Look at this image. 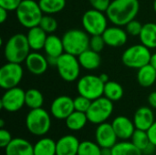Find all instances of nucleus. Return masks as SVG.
<instances>
[{
  "instance_id": "nucleus-8",
  "label": "nucleus",
  "mask_w": 156,
  "mask_h": 155,
  "mask_svg": "<svg viewBox=\"0 0 156 155\" xmlns=\"http://www.w3.org/2000/svg\"><path fill=\"white\" fill-rule=\"evenodd\" d=\"M56 68L63 80L72 82L79 79L81 66L77 56L65 52L58 57Z\"/></svg>"
},
{
  "instance_id": "nucleus-22",
  "label": "nucleus",
  "mask_w": 156,
  "mask_h": 155,
  "mask_svg": "<svg viewBox=\"0 0 156 155\" xmlns=\"http://www.w3.org/2000/svg\"><path fill=\"white\" fill-rule=\"evenodd\" d=\"M78 58L81 68L87 70L97 69L101 63L100 53L90 49V48L82 52L80 56H78Z\"/></svg>"
},
{
  "instance_id": "nucleus-47",
  "label": "nucleus",
  "mask_w": 156,
  "mask_h": 155,
  "mask_svg": "<svg viewBox=\"0 0 156 155\" xmlns=\"http://www.w3.org/2000/svg\"><path fill=\"white\" fill-rule=\"evenodd\" d=\"M150 64L154 68L156 69V53L154 54H152V57H151V60H150Z\"/></svg>"
},
{
  "instance_id": "nucleus-18",
  "label": "nucleus",
  "mask_w": 156,
  "mask_h": 155,
  "mask_svg": "<svg viewBox=\"0 0 156 155\" xmlns=\"http://www.w3.org/2000/svg\"><path fill=\"white\" fill-rule=\"evenodd\" d=\"M133 121L136 129L147 132L155 122L154 113L152 108L143 106L137 109V111L134 113Z\"/></svg>"
},
{
  "instance_id": "nucleus-32",
  "label": "nucleus",
  "mask_w": 156,
  "mask_h": 155,
  "mask_svg": "<svg viewBox=\"0 0 156 155\" xmlns=\"http://www.w3.org/2000/svg\"><path fill=\"white\" fill-rule=\"evenodd\" d=\"M131 140H132V143L138 149H140L142 152L151 143L147 132L143 131V130H139V129L135 130V132H133Z\"/></svg>"
},
{
  "instance_id": "nucleus-11",
  "label": "nucleus",
  "mask_w": 156,
  "mask_h": 155,
  "mask_svg": "<svg viewBox=\"0 0 156 155\" xmlns=\"http://www.w3.org/2000/svg\"><path fill=\"white\" fill-rule=\"evenodd\" d=\"M23 75L24 70L21 64L7 61L0 69V87L5 90L17 87Z\"/></svg>"
},
{
  "instance_id": "nucleus-49",
  "label": "nucleus",
  "mask_w": 156,
  "mask_h": 155,
  "mask_svg": "<svg viewBox=\"0 0 156 155\" xmlns=\"http://www.w3.org/2000/svg\"><path fill=\"white\" fill-rule=\"evenodd\" d=\"M154 11H155L156 13V0L154 1Z\"/></svg>"
},
{
  "instance_id": "nucleus-35",
  "label": "nucleus",
  "mask_w": 156,
  "mask_h": 155,
  "mask_svg": "<svg viewBox=\"0 0 156 155\" xmlns=\"http://www.w3.org/2000/svg\"><path fill=\"white\" fill-rule=\"evenodd\" d=\"M91 102H92V100H90V99H88L84 96L79 95L78 97H76L74 99V109H75V111L86 113L88 111V110L90 109Z\"/></svg>"
},
{
  "instance_id": "nucleus-41",
  "label": "nucleus",
  "mask_w": 156,
  "mask_h": 155,
  "mask_svg": "<svg viewBox=\"0 0 156 155\" xmlns=\"http://www.w3.org/2000/svg\"><path fill=\"white\" fill-rule=\"evenodd\" d=\"M150 142L156 146V121L154 122V124L150 127V129L147 131Z\"/></svg>"
},
{
  "instance_id": "nucleus-25",
  "label": "nucleus",
  "mask_w": 156,
  "mask_h": 155,
  "mask_svg": "<svg viewBox=\"0 0 156 155\" xmlns=\"http://www.w3.org/2000/svg\"><path fill=\"white\" fill-rule=\"evenodd\" d=\"M137 81L142 87H151L156 81V69L150 63L142 67L137 72Z\"/></svg>"
},
{
  "instance_id": "nucleus-10",
  "label": "nucleus",
  "mask_w": 156,
  "mask_h": 155,
  "mask_svg": "<svg viewBox=\"0 0 156 155\" xmlns=\"http://www.w3.org/2000/svg\"><path fill=\"white\" fill-rule=\"evenodd\" d=\"M105 83L99 76L86 75L81 77L77 83L79 95L84 96L90 100H94L103 96Z\"/></svg>"
},
{
  "instance_id": "nucleus-46",
  "label": "nucleus",
  "mask_w": 156,
  "mask_h": 155,
  "mask_svg": "<svg viewBox=\"0 0 156 155\" xmlns=\"http://www.w3.org/2000/svg\"><path fill=\"white\" fill-rule=\"evenodd\" d=\"M100 79L104 82V83H106V82H108L109 80H110V79H109V76L106 74V73H102V74H101L100 76Z\"/></svg>"
},
{
  "instance_id": "nucleus-44",
  "label": "nucleus",
  "mask_w": 156,
  "mask_h": 155,
  "mask_svg": "<svg viewBox=\"0 0 156 155\" xmlns=\"http://www.w3.org/2000/svg\"><path fill=\"white\" fill-rule=\"evenodd\" d=\"M8 12L9 11H7L6 9H5V8L0 6V22H1V24H3L7 19Z\"/></svg>"
},
{
  "instance_id": "nucleus-17",
  "label": "nucleus",
  "mask_w": 156,
  "mask_h": 155,
  "mask_svg": "<svg viewBox=\"0 0 156 155\" xmlns=\"http://www.w3.org/2000/svg\"><path fill=\"white\" fill-rule=\"evenodd\" d=\"M112 125L114 129V132L118 139H121L122 141H127L131 139L133 132L136 130L133 121L130 120L126 116L116 117L112 121Z\"/></svg>"
},
{
  "instance_id": "nucleus-38",
  "label": "nucleus",
  "mask_w": 156,
  "mask_h": 155,
  "mask_svg": "<svg viewBox=\"0 0 156 155\" xmlns=\"http://www.w3.org/2000/svg\"><path fill=\"white\" fill-rule=\"evenodd\" d=\"M89 1L92 8L102 12H106L112 2V0H89Z\"/></svg>"
},
{
  "instance_id": "nucleus-29",
  "label": "nucleus",
  "mask_w": 156,
  "mask_h": 155,
  "mask_svg": "<svg viewBox=\"0 0 156 155\" xmlns=\"http://www.w3.org/2000/svg\"><path fill=\"white\" fill-rule=\"evenodd\" d=\"M25 103L30 110L42 108L44 103V96L38 90L29 89L26 91Z\"/></svg>"
},
{
  "instance_id": "nucleus-23",
  "label": "nucleus",
  "mask_w": 156,
  "mask_h": 155,
  "mask_svg": "<svg viewBox=\"0 0 156 155\" xmlns=\"http://www.w3.org/2000/svg\"><path fill=\"white\" fill-rule=\"evenodd\" d=\"M43 49L48 57H60L63 53H65L62 37L60 38L54 34H48Z\"/></svg>"
},
{
  "instance_id": "nucleus-9",
  "label": "nucleus",
  "mask_w": 156,
  "mask_h": 155,
  "mask_svg": "<svg viewBox=\"0 0 156 155\" xmlns=\"http://www.w3.org/2000/svg\"><path fill=\"white\" fill-rule=\"evenodd\" d=\"M113 112V101L102 96L92 100L90 109L86 112L89 122L99 125L106 122Z\"/></svg>"
},
{
  "instance_id": "nucleus-39",
  "label": "nucleus",
  "mask_w": 156,
  "mask_h": 155,
  "mask_svg": "<svg viewBox=\"0 0 156 155\" xmlns=\"http://www.w3.org/2000/svg\"><path fill=\"white\" fill-rule=\"evenodd\" d=\"M22 0H0V6L7 11H16Z\"/></svg>"
},
{
  "instance_id": "nucleus-19",
  "label": "nucleus",
  "mask_w": 156,
  "mask_h": 155,
  "mask_svg": "<svg viewBox=\"0 0 156 155\" xmlns=\"http://www.w3.org/2000/svg\"><path fill=\"white\" fill-rule=\"evenodd\" d=\"M80 142L71 134L64 135L57 141V155H78Z\"/></svg>"
},
{
  "instance_id": "nucleus-2",
  "label": "nucleus",
  "mask_w": 156,
  "mask_h": 155,
  "mask_svg": "<svg viewBox=\"0 0 156 155\" xmlns=\"http://www.w3.org/2000/svg\"><path fill=\"white\" fill-rule=\"evenodd\" d=\"M30 46L27 35L15 34L9 37L4 48V55L7 61L23 63L30 53Z\"/></svg>"
},
{
  "instance_id": "nucleus-21",
  "label": "nucleus",
  "mask_w": 156,
  "mask_h": 155,
  "mask_svg": "<svg viewBox=\"0 0 156 155\" xmlns=\"http://www.w3.org/2000/svg\"><path fill=\"white\" fill-rule=\"evenodd\" d=\"M48 35V34L45 32L39 26L29 28L27 34V37L30 48L34 51H38L43 49Z\"/></svg>"
},
{
  "instance_id": "nucleus-30",
  "label": "nucleus",
  "mask_w": 156,
  "mask_h": 155,
  "mask_svg": "<svg viewBox=\"0 0 156 155\" xmlns=\"http://www.w3.org/2000/svg\"><path fill=\"white\" fill-rule=\"evenodd\" d=\"M112 155H144L143 152L138 149L132 142L117 143L112 148Z\"/></svg>"
},
{
  "instance_id": "nucleus-7",
  "label": "nucleus",
  "mask_w": 156,
  "mask_h": 155,
  "mask_svg": "<svg viewBox=\"0 0 156 155\" xmlns=\"http://www.w3.org/2000/svg\"><path fill=\"white\" fill-rule=\"evenodd\" d=\"M108 17L105 12L90 9L82 16V26L84 30L90 36L102 35L108 27Z\"/></svg>"
},
{
  "instance_id": "nucleus-6",
  "label": "nucleus",
  "mask_w": 156,
  "mask_h": 155,
  "mask_svg": "<svg viewBox=\"0 0 156 155\" xmlns=\"http://www.w3.org/2000/svg\"><path fill=\"white\" fill-rule=\"evenodd\" d=\"M151 57L150 48L143 44L133 45L123 52L122 61L127 68L139 69L150 63Z\"/></svg>"
},
{
  "instance_id": "nucleus-31",
  "label": "nucleus",
  "mask_w": 156,
  "mask_h": 155,
  "mask_svg": "<svg viewBox=\"0 0 156 155\" xmlns=\"http://www.w3.org/2000/svg\"><path fill=\"white\" fill-rule=\"evenodd\" d=\"M38 4L44 14L53 15L65 8L66 0H38Z\"/></svg>"
},
{
  "instance_id": "nucleus-14",
  "label": "nucleus",
  "mask_w": 156,
  "mask_h": 155,
  "mask_svg": "<svg viewBox=\"0 0 156 155\" xmlns=\"http://www.w3.org/2000/svg\"><path fill=\"white\" fill-rule=\"evenodd\" d=\"M95 140L101 148H112L117 143L118 137L112 123L103 122L99 124L95 131Z\"/></svg>"
},
{
  "instance_id": "nucleus-42",
  "label": "nucleus",
  "mask_w": 156,
  "mask_h": 155,
  "mask_svg": "<svg viewBox=\"0 0 156 155\" xmlns=\"http://www.w3.org/2000/svg\"><path fill=\"white\" fill-rule=\"evenodd\" d=\"M148 103L152 109H156V91H153L149 94Z\"/></svg>"
},
{
  "instance_id": "nucleus-1",
  "label": "nucleus",
  "mask_w": 156,
  "mask_h": 155,
  "mask_svg": "<svg viewBox=\"0 0 156 155\" xmlns=\"http://www.w3.org/2000/svg\"><path fill=\"white\" fill-rule=\"evenodd\" d=\"M140 10L138 0H112L106 10L110 22L115 26H126L130 21L135 19Z\"/></svg>"
},
{
  "instance_id": "nucleus-43",
  "label": "nucleus",
  "mask_w": 156,
  "mask_h": 155,
  "mask_svg": "<svg viewBox=\"0 0 156 155\" xmlns=\"http://www.w3.org/2000/svg\"><path fill=\"white\" fill-rule=\"evenodd\" d=\"M155 149H156V146L155 145H154L152 143L143 151V154L144 155H152L154 153V152H155Z\"/></svg>"
},
{
  "instance_id": "nucleus-48",
  "label": "nucleus",
  "mask_w": 156,
  "mask_h": 155,
  "mask_svg": "<svg viewBox=\"0 0 156 155\" xmlns=\"http://www.w3.org/2000/svg\"><path fill=\"white\" fill-rule=\"evenodd\" d=\"M4 125H5V122H4V120H1V121H0V128H1V129L4 128Z\"/></svg>"
},
{
  "instance_id": "nucleus-20",
  "label": "nucleus",
  "mask_w": 156,
  "mask_h": 155,
  "mask_svg": "<svg viewBox=\"0 0 156 155\" xmlns=\"http://www.w3.org/2000/svg\"><path fill=\"white\" fill-rule=\"evenodd\" d=\"M5 155H34V145L26 139L15 138L5 148Z\"/></svg>"
},
{
  "instance_id": "nucleus-13",
  "label": "nucleus",
  "mask_w": 156,
  "mask_h": 155,
  "mask_svg": "<svg viewBox=\"0 0 156 155\" xmlns=\"http://www.w3.org/2000/svg\"><path fill=\"white\" fill-rule=\"evenodd\" d=\"M74 111V100L66 95L57 97L50 106V113L57 120H66Z\"/></svg>"
},
{
  "instance_id": "nucleus-5",
  "label": "nucleus",
  "mask_w": 156,
  "mask_h": 155,
  "mask_svg": "<svg viewBox=\"0 0 156 155\" xmlns=\"http://www.w3.org/2000/svg\"><path fill=\"white\" fill-rule=\"evenodd\" d=\"M65 52L80 56L90 48V37L85 30L78 28L69 29L62 37Z\"/></svg>"
},
{
  "instance_id": "nucleus-40",
  "label": "nucleus",
  "mask_w": 156,
  "mask_h": 155,
  "mask_svg": "<svg viewBox=\"0 0 156 155\" xmlns=\"http://www.w3.org/2000/svg\"><path fill=\"white\" fill-rule=\"evenodd\" d=\"M12 140L13 138L11 136V133L7 130L2 128L0 130V146L5 149L11 143Z\"/></svg>"
},
{
  "instance_id": "nucleus-34",
  "label": "nucleus",
  "mask_w": 156,
  "mask_h": 155,
  "mask_svg": "<svg viewBox=\"0 0 156 155\" xmlns=\"http://www.w3.org/2000/svg\"><path fill=\"white\" fill-rule=\"evenodd\" d=\"M39 26L48 34H53L58 29V22L50 15H46L42 16Z\"/></svg>"
},
{
  "instance_id": "nucleus-33",
  "label": "nucleus",
  "mask_w": 156,
  "mask_h": 155,
  "mask_svg": "<svg viewBox=\"0 0 156 155\" xmlns=\"http://www.w3.org/2000/svg\"><path fill=\"white\" fill-rule=\"evenodd\" d=\"M78 155H101V147L97 143L83 141L80 144Z\"/></svg>"
},
{
  "instance_id": "nucleus-37",
  "label": "nucleus",
  "mask_w": 156,
  "mask_h": 155,
  "mask_svg": "<svg viewBox=\"0 0 156 155\" xmlns=\"http://www.w3.org/2000/svg\"><path fill=\"white\" fill-rule=\"evenodd\" d=\"M125 26H126V32L128 33V35L136 37L141 34L144 25H142V23L140 21L133 19L132 21H130Z\"/></svg>"
},
{
  "instance_id": "nucleus-36",
  "label": "nucleus",
  "mask_w": 156,
  "mask_h": 155,
  "mask_svg": "<svg viewBox=\"0 0 156 155\" xmlns=\"http://www.w3.org/2000/svg\"><path fill=\"white\" fill-rule=\"evenodd\" d=\"M106 46V43L104 41V38L102 35H95V36H90V48L96 51V52H101Z\"/></svg>"
},
{
  "instance_id": "nucleus-16",
  "label": "nucleus",
  "mask_w": 156,
  "mask_h": 155,
  "mask_svg": "<svg viewBox=\"0 0 156 155\" xmlns=\"http://www.w3.org/2000/svg\"><path fill=\"white\" fill-rule=\"evenodd\" d=\"M102 37L107 46L112 48H120L125 45L128 40V33L119 26L107 27Z\"/></svg>"
},
{
  "instance_id": "nucleus-15",
  "label": "nucleus",
  "mask_w": 156,
  "mask_h": 155,
  "mask_svg": "<svg viewBox=\"0 0 156 155\" xmlns=\"http://www.w3.org/2000/svg\"><path fill=\"white\" fill-rule=\"evenodd\" d=\"M25 65L27 69L31 74L36 76L44 74L49 66L47 57H44L42 54L37 51L29 53L25 60Z\"/></svg>"
},
{
  "instance_id": "nucleus-3",
  "label": "nucleus",
  "mask_w": 156,
  "mask_h": 155,
  "mask_svg": "<svg viewBox=\"0 0 156 155\" xmlns=\"http://www.w3.org/2000/svg\"><path fill=\"white\" fill-rule=\"evenodd\" d=\"M16 14L20 25L29 29L39 26L44 13L40 8L38 2L35 0H22L16 10Z\"/></svg>"
},
{
  "instance_id": "nucleus-26",
  "label": "nucleus",
  "mask_w": 156,
  "mask_h": 155,
  "mask_svg": "<svg viewBox=\"0 0 156 155\" xmlns=\"http://www.w3.org/2000/svg\"><path fill=\"white\" fill-rule=\"evenodd\" d=\"M34 155H57V142L48 137L39 139L34 144Z\"/></svg>"
},
{
  "instance_id": "nucleus-24",
  "label": "nucleus",
  "mask_w": 156,
  "mask_h": 155,
  "mask_svg": "<svg viewBox=\"0 0 156 155\" xmlns=\"http://www.w3.org/2000/svg\"><path fill=\"white\" fill-rule=\"evenodd\" d=\"M141 44L148 48H156V23L149 22L144 25L139 35Z\"/></svg>"
},
{
  "instance_id": "nucleus-12",
  "label": "nucleus",
  "mask_w": 156,
  "mask_h": 155,
  "mask_svg": "<svg viewBox=\"0 0 156 155\" xmlns=\"http://www.w3.org/2000/svg\"><path fill=\"white\" fill-rule=\"evenodd\" d=\"M25 95L26 91L19 87L6 90L1 98L0 106L8 112H16L26 105Z\"/></svg>"
},
{
  "instance_id": "nucleus-28",
  "label": "nucleus",
  "mask_w": 156,
  "mask_h": 155,
  "mask_svg": "<svg viewBox=\"0 0 156 155\" xmlns=\"http://www.w3.org/2000/svg\"><path fill=\"white\" fill-rule=\"evenodd\" d=\"M123 94H124V90L120 83L112 80H109L108 82L105 83L103 96L106 97L107 99L111 100L113 102L118 101L123 97Z\"/></svg>"
},
{
  "instance_id": "nucleus-45",
  "label": "nucleus",
  "mask_w": 156,
  "mask_h": 155,
  "mask_svg": "<svg viewBox=\"0 0 156 155\" xmlns=\"http://www.w3.org/2000/svg\"><path fill=\"white\" fill-rule=\"evenodd\" d=\"M101 155H112V148H101Z\"/></svg>"
},
{
  "instance_id": "nucleus-27",
  "label": "nucleus",
  "mask_w": 156,
  "mask_h": 155,
  "mask_svg": "<svg viewBox=\"0 0 156 155\" xmlns=\"http://www.w3.org/2000/svg\"><path fill=\"white\" fill-rule=\"evenodd\" d=\"M65 122H66V126L68 127L69 130L72 132H79L86 126L89 120L85 112L74 111L65 120Z\"/></svg>"
},
{
  "instance_id": "nucleus-4",
  "label": "nucleus",
  "mask_w": 156,
  "mask_h": 155,
  "mask_svg": "<svg viewBox=\"0 0 156 155\" xmlns=\"http://www.w3.org/2000/svg\"><path fill=\"white\" fill-rule=\"evenodd\" d=\"M26 127L32 135H46L51 127L50 114L43 108L30 110L26 117Z\"/></svg>"
}]
</instances>
